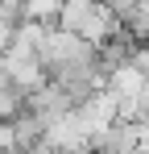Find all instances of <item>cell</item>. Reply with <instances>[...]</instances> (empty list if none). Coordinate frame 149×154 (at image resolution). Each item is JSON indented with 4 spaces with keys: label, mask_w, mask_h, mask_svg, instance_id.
I'll return each instance as SVG.
<instances>
[{
    "label": "cell",
    "mask_w": 149,
    "mask_h": 154,
    "mask_svg": "<svg viewBox=\"0 0 149 154\" xmlns=\"http://www.w3.org/2000/svg\"><path fill=\"white\" fill-rule=\"evenodd\" d=\"M62 4H66V0H25L21 17H33V21H58V17H62Z\"/></svg>",
    "instance_id": "cell-1"
}]
</instances>
